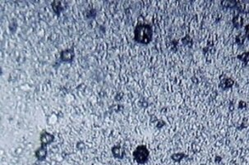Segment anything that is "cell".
<instances>
[{
    "label": "cell",
    "mask_w": 249,
    "mask_h": 165,
    "mask_svg": "<svg viewBox=\"0 0 249 165\" xmlns=\"http://www.w3.org/2000/svg\"><path fill=\"white\" fill-rule=\"evenodd\" d=\"M134 39L138 43L149 44L152 39V29L151 26L146 24L138 25L135 28Z\"/></svg>",
    "instance_id": "1"
},
{
    "label": "cell",
    "mask_w": 249,
    "mask_h": 165,
    "mask_svg": "<svg viewBox=\"0 0 249 165\" xmlns=\"http://www.w3.org/2000/svg\"><path fill=\"white\" fill-rule=\"evenodd\" d=\"M184 157H185L184 154H182V153L174 154L172 155V159H173V160L176 161V162H180V161H181V160H182Z\"/></svg>",
    "instance_id": "10"
},
{
    "label": "cell",
    "mask_w": 249,
    "mask_h": 165,
    "mask_svg": "<svg viewBox=\"0 0 249 165\" xmlns=\"http://www.w3.org/2000/svg\"><path fill=\"white\" fill-rule=\"evenodd\" d=\"M246 102L243 101V100H241V101L238 103V108H246Z\"/></svg>",
    "instance_id": "11"
},
{
    "label": "cell",
    "mask_w": 249,
    "mask_h": 165,
    "mask_svg": "<svg viewBox=\"0 0 249 165\" xmlns=\"http://www.w3.org/2000/svg\"><path fill=\"white\" fill-rule=\"evenodd\" d=\"M245 34H246V37L249 40V25H247L245 27Z\"/></svg>",
    "instance_id": "12"
},
{
    "label": "cell",
    "mask_w": 249,
    "mask_h": 165,
    "mask_svg": "<svg viewBox=\"0 0 249 165\" xmlns=\"http://www.w3.org/2000/svg\"><path fill=\"white\" fill-rule=\"evenodd\" d=\"M46 154H47L46 153V148L44 147V145H42V146L38 150L36 151L35 155L38 158V159H40V160H43V159H45Z\"/></svg>",
    "instance_id": "5"
},
{
    "label": "cell",
    "mask_w": 249,
    "mask_h": 165,
    "mask_svg": "<svg viewBox=\"0 0 249 165\" xmlns=\"http://www.w3.org/2000/svg\"><path fill=\"white\" fill-rule=\"evenodd\" d=\"M237 58L243 62V63H244L245 65H247L249 63V52L243 53L241 55H238Z\"/></svg>",
    "instance_id": "6"
},
{
    "label": "cell",
    "mask_w": 249,
    "mask_h": 165,
    "mask_svg": "<svg viewBox=\"0 0 249 165\" xmlns=\"http://www.w3.org/2000/svg\"><path fill=\"white\" fill-rule=\"evenodd\" d=\"M246 34L245 32L244 33H240L239 35H238L236 36V42H237L238 44H243V42H244V40L246 39Z\"/></svg>",
    "instance_id": "9"
},
{
    "label": "cell",
    "mask_w": 249,
    "mask_h": 165,
    "mask_svg": "<svg viewBox=\"0 0 249 165\" xmlns=\"http://www.w3.org/2000/svg\"><path fill=\"white\" fill-rule=\"evenodd\" d=\"M120 150L121 148L118 147V146H116V147H115L113 149V154H114L115 157H116L118 159H123V155H124V152H123V151L121 152Z\"/></svg>",
    "instance_id": "8"
},
{
    "label": "cell",
    "mask_w": 249,
    "mask_h": 165,
    "mask_svg": "<svg viewBox=\"0 0 249 165\" xmlns=\"http://www.w3.org/2000/svg\"><path fill=\"white\" fill-rule=\"evenodd\" d=\"M149 151L144 145H140L135 150L133 153L134 159L138 163H145L149 158Z\"/></svg>",
    "instance_id": "2"
},
{
    "label": "cell",
    "mask_w": 249,
    "mask_h": 165,
    "mask_svg": "<svg viewBox=\"0 0 249 165\" xmlns=\"http://www.w3.org/2000/svg\"><path fill=\"white\" fill-rule=\"evenodd\" d=\"M233 23H234V26L237 28H240L241 26H243V18H241L240 16H237V17H234V20H233Z\"/></svg>",
    "instance_id": "7"
},
{
    "label": "cell",
    "mask_w": 249,
    "mask_h": 165,
    "mask_svg": "<svg viewBox=\"0 0 249 165\" xmlns=\"http://www.w3.org/2000/svg\"><path fill=\"white\" fill-rule=\"evenodd\" d=\"M234 84V81H233L231 78H225L220 81V86L222 88L223 90H227L232 87Z\"/></svg>",
    "instance_id": "4"
},
{
    "label": "cell",
    "mask_w": 249,
    "mask_h": 165,
    "mask_svg": "<svg viewBox=\"0 0 249 165\" xmlns=\"http://www.w3.org/2000/svg\"><path fill=\"white\" fill-rule=\"evenodd\" d=\"M74 58V52L73 49H66L61 53V59L63 61H72Z\"/></svg>",
    "instance_id": "3"
}]
</instances>
